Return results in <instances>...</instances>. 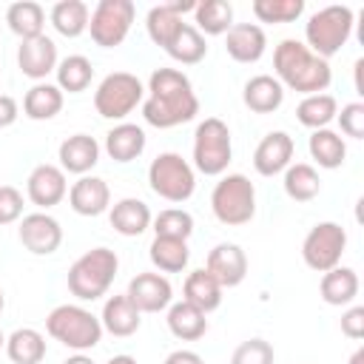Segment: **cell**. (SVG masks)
<instances>
[{
    "instance_id": "1",
    "label": "cell",
    "mask_w": 364,
    "mask_h": 364,
    "mask_svg": "<svg viewBox=\"0 0 364 364\" xmlns=\"http://www.w3.org/2000/svg\"><path fill=\"white\" fill-rule=\"evenodd\" d=\"M199 114V100L188 74L179 68H156L148 80V97L142 100V117L154 128H176Z\"/></svg>"
},
{
    "instance_id": "2",
    "label": "cell",
    "mask_w": 364,
    "mask_h": 364,
    "mask_svg": "<svg viewBox=\"0 0 364 364\" xmlns=\"http://www.w3.org/2000/svg\"><path fill=\"white\" fill-rule=\"evenodd\" d=\"M273 71L282 88L299 91L304 97L310 94H324L327 85L333 82L330 63L316 57L304 43L299 40H282L273 51Z\"/></svg>"
},
{
    "instance_id": "3",
    "label": "cell",
    "mask_w": 364,
    "mask_h": 364,
    "mask_svg": "<svg viewBox=\"0 0 364 364\" xmlns=\"http://www.w3.org/2000/svg\"><path fill=\"white\" fill-rule=\"evenodd\" d=\"M119 259L111 247H91L68 267V290L80 301H97L114 284Z\"/></svg>"
},
{
    "instance_id": "4",
    "label": "cell",
    "mask_w": 364,
    "mask_h": 364,
    "mask_svg": "<svg viewBox=\"0 0 364 364\" xmlns=\"http://www.w3.org/2000/svg\"><path fill=\"white\" fill-rule=\"evenodd\" d=\"M46 333L54 341H60L63 347H68L74 353H85L102 341L105 330L91 310H85L80 304H60L46 316Z\"/></svg>"
},
{
    "instance_id": "5",
    "label": "cell",
    "mask_w": 364,
    "mask_h": 364,
    "mask_svg": "<svg viewBox=\"0 0 364 364\" xmlns=\"http://www.w3.org/2000/svg\"><path fill=\"white\" fill-rule=\"evenodd\" d=\"M353 34V9L350 6H324L304 23V46L321 57L330 60L338 54Z\"/></svg>"
},
{
    "instance_id": "6",
    "label": "cell",
    "mask_w": 364,
    "mask_h": 364,
    "mask_svg": "<svg viewBox=\"0 0 364 364\" xmlns=\"http://www.w3.org/2000/svg\"><path fill=\"white\" fill-rule=\"evenodd\" d=\"M210 210L228 228L247 225L256 216V188H253V182L245 173H225L213 185Z\"/></svg>"
},
{
    "instance_id": "7",
    "label": "cell",
    "mask_w": 364,
    "mask_h": 364,
    "mask_svg": "<svg viewBox=\"0 0 364 364\" xmlns=\"http://www.w3.org/2000/svg\"><path fill=\"white\" fill-rule=\"evenodd\" d=\"M233 159L230 128L219 117H208L193 134V168L205 176H222Z\"/></svg>"
},
{
    "instance_id": "8",
    "label": "cell",
    "mask_w": 364,
    "mask_h": 364,
    "mask_svg": "<svg viewBox=\"0 0 364 364\" xmlns=\"http://www.w3.org/2000/svg\"><path fill=\"white\" fill-rule=\"evenodd\" d=\"M148 185L165 202H188L196 191V173L182 154L165 151L148 165Z\"/></svg>"
},
{
    "instance_id": "9",
    "label": "cell",
    "mask_w": 364,
    "mask_h": 364,
    "mask_svg": "<svg viewBox=\"0 0 364 364\" xmlns=\"http://www.w3.org/2000/svg\"><path fill=\"white\" fill-rule=\"evenodd\" d=\"M142 100H145V85L139 82L136 74L128 71L108 74L94 91V108L105 119H125L136 105H142Z\"/></svg>"
},
{
    "instance_id": "10",
    "label": "cell",
    "mask_w": 364,
    "mask_h": 364,
    "mask_svg": "<svg viewBox=\"0 0 364 364\" xmlns=\"http://www.w3.org/2000/svg\"><path fill=\"white\" fill-rule=\"evenodd\" d=\"M344 250H347V230L338 222L313 225L301 242V259L316 273H327V270L338 267Z\"/></svg>"
},
{
    "instance_id": "11",
    "label": "cell",
    "mask_w": 364,
    "mask_h": 364,
    "mask_svg": "<svg viewBox=\"0 0 364 364\" xmlns=\"http://www.w3.org/2000/svg\"><path fill=\"white\" fill-rule=\"evenodd\" d=\"M134 17H136V6L131 0H100L88 17L91 40L100 48L119 46L131 31Z\"/></svg>"
},
{
    "instance_id": "12",
    "label": "cell",
    "mask_w": 364,
    "mask_h": 364,
    "mask_svg": "<svg viewBox=\"0 0 364 364\" xmlns=\"http://www.w3.org/2000/svg\"><path fill=\"white\" fill-rule=\"evenodd\" d=\"M17 236H20V245L34 253V256H48L54 253L60 245H63V228L54 216L37 210V213H26L20 219V228H17Z\"/></svg>"
},
{
    "instance_id": "13",
    "label": "cell",
    "mask_w": 364,
    "mask_h": 364,
    "mask_svg": "<svg viewBox=\"0 0 364 364\" xmlns=\"http://www.w3.org/2000/svg\"><path fill=\"white\" fill-rule=\"evenodd\" d=\"M125 296L139 313H159L168 310L173 301V287L162 273H136L128 282Z\"/></svg>"
},
{
    "instance_id": "14",
    "label": "cell",
    "mask_w": 364,
    "mask_h": 364,
    "mask_svg": "<svg viewBox=\"0 0 364 364\" xmlns=\"http://www.w3.org/2000/svg\"><path fill=\"white\" fill-rule=\"evenodd\" d=\"M68 193V182H65V171L60 165H51V162H43L37 165L28 179H26V196L37 205V208H54L65 199Z\"/></svg>"
},
{
    "instance_id": "15",
    "label": "cell",
    "mask_w": 364,
    "mask_h": 364,
    "mask_svg": "<svg viewBox=\"0 0 364 364\" xmlns=\"http://www.w3.org/2000/svg\"><path fill=\"white\" fill-rule=\"evenodd\" d=\"M205 270L222 284V290H225V287H236V284H242L245 276H247V256H245V250H242L239 245L222 242V245H216V247L208 253Z\"/></svg>"
},
{
    "instance_id": "16",
    "label": "cell",
    "mask_w": 364,
    "mask_h": 364,
    "mask_svg": "<svg viewBox=\"0 0 364 364\" xmlns=\"http://www.w3.org/2000/svg\"><path fill=\"white\" fill-rule=\"evenodd\" d=\"M57 46L51 37L40 34V37H31V40H20V48H17V65L20 71L28 77V80H37L43 82L54 68H57Z\"/></svg>"
},
{
    "instance_id": "17",
    "label": "cell",
    "mask_w": 364,
    "mask_h": 364,
    "mask_svg": "<svg viewBox=\"0 0 364 364\" xmlns=\"http://www.w3.org/2000/svg\"><path fill=\"white\" fill-rule=\"evenodd\" d=\"M293 151H296V145H293V136L287 131H270V134H264L262 142L253 151V168H256V173H262V176L284 173V168L293 159Z\"/></svg>"
},
{
    "instance_id": "18",
    "label": "cell",
    "mask_w": 364,
    "mask_h": 364,
    "mask_svg": "<svg viewBox=\"0 0 364 364\" xmlns=\"http://www.w3.org/2000/svg\"><path fill=\"white\" fill-rule=\"evenodd\" d=\"M267 48L264 28L256 23H233L225 34V51L236 63H259Z\"/></svg>"
},
{
    "instance_id": "19",
    "label": "cell",
    "mask_w": 364,
    "mask_h": 364,
    "mask_svg": "<svg viewBox=\"0 0 364 364\" xmlns=\"http://www.w3.org/2000/svg\"><path fill=\"white\" fill-rule=\"evenodd\" d=\"M68 205L80 216H100L111 205V191L108 182L100 176H80L68 188Z\"/></svg>"
},
{
    "instance_id": "20",
    "label": "cell",
    "mask_w": 364,
    "mask_h": 364,
    "mask_svg": "<svg viewBox=\"0 0 364 364\" xmlns=\"http://www.w3.org/2000/svg\"><path fill=\"white\" fill-rule=\"evenodd\" d=\"M60 168L65 173H77L85 176L97 162H100V142L88 134H71L60 142Z\"/></svg>"
},
{
    "instance_id": "21",
    "label": "cell",
    "mask_w": 364,
    "mask_h": 364,
    "mask_svg": "<svg viewBox=\"0 0 364 364\" xmlns=\"http://www.w3.org/2000/svg\"><path fill=\"white\" fill-rule=\"evenodd\" d=\"M100 324H102L105 333H111V336H117V338H128V336H134V333L139 330L142 313L131 304V299H128L125 293H119V296L105 299Z\"/></svg>"
},
{
    "instance_id": "22",
    "label": "cell",
    "mask_w": 364,
    "mask_h": 364,
    "mask_svg": "<svg viewBox=\"0 0 364 364\" xmlns=\"http://www.w3.org/2000/svg\"><path fill=\"white\" fill-rule=\"evenodd\" d=\"M242 100L245 105L253 111V114H273L282 108L284 102V88L276 77L270 74H256L245 82V91H242Z\"/></svg>"
},
{
    "instance_id": "23",
    "label": "cell",
    "mask_w": 364,
    "mask_h": 364,
    "mask_svg": "<svg viewBox=\"0 0 364 364\" xmlns=\"http://www.w3.org/2000/svg\"><path fill=\"white\" fill-rule=\"evenodd\" d=\"M108 219H111V228H114L119 236H139V233H145V230L151 228V219H154V216H151V208H148L142 199L125 196V199L114 202Z\"/></svg>"
},
{
    "instance_id": "24",
    "label": "cell",
    "mask_w": 364,
    "mask_h": 364,
    "mask_svg": "<svg viewBox=\"0 0 364 364\" xmlns=\"http://www.w3.org/2000/svg\"><path fill=\"white\" fill-rule=\"evenodd\" d=\"M145 131L134 122H119L105 134V154L114 162H134L145 151Z\"/></svg>"
},
{
    "instance_id": "25",
    "label": "cell",
    "mask_w": 364,
    "mask_h": 364,
    "mask_svg": "<svg viewBox=\"0 0 364 364\" xmlns=\"http://www.w3.org/2000/svg\"><path fill=\"white\" fill-rule=\"evenodd\" d=\"M318 293H321L324 304H330V307L353 304V299L358 296V273L353 267H341L338 264V267L321 273Z\"/></svg>"
},
{
    "instance_id": "26",
    "label": "cell",
    "mask_w": 364,
    "mask_h": 364,
    "mask_svg": "<svg viewBox=\"0 0 364 364\" xmlns=\"http://www.w3.org/2000/svg\"><path fill=\"white\" fill-rule=\"evenodd\" d=\"M182 299H185L188 304L199 307V310L208 316V313H213V310L222 304V284H219L205 267H199V270L188 273V279H185V284H182Z\"/></svg>"
},
{
    "instance_id": "27",
    "label": "cell",
    "mask_w": 364,
    "mask_h": 364,
    "mask_svg": "<svg viewBox=\"0 0 364 364\" xmlns=\"http://www.w3.org/2000/svg\"><path fill=\"white\" fill-rule=\"evenodd\" d=\"M63 111V91L57 82H34L23 97V114L34 122L54 119Z\"/></svg>"
},
{
    "instance_id": "28",
    "label": "cell",
    "mask_w": 364,
    "mask_h": 364,
    "mask_svg": "<svg viewBox=\"0 0 364 364\" xmlns=\"http://www.w3.org/2000/svg\"><path fill=\"white\" fill-rule=\"evenodd\" d=\"M307 151H310V156L316 159V165H318V168H327V171L341 168L344 159H347V142H344V136H341L338 131H333V128H318V131H313L310 139H307Z\"/></svg>"
},
{
    "instance_id": "29",
    "label": "cell",
    "mask_w": 364,
    "mask_h": 364,
    "mask_svg": "<svg viewBox=\"0 0 364 364\" xmlns=\"http://www.w3.org/2000/svg\"><path fill=\"white\" fill-rule=\"evenodd\" d=\"M168 330L179 338V341H196V338H202L205 333H208V318H205V313L199 310V307H193V304H188L185 299L182 301H173L171 307H168Z\"/></svg>"
},
{
    "instance_id": "30",
    "label": "cell",
    "mask_w": 364,
    "mask_h": 364,
    "mask_svg": "<svg viewBox=\"0 0 364 364\" xmlns=\"http://www.w3.org/2000/svg\"><path fill=\"white\" fill-rule=\"evenodd\" d=\"M148 256H151V264H154L159 273H182V270L188 267L191 250H188V242H185V239L154 236V242H151V247H148Z\"/></svg>"
},
{
    "instance_id": "31",
    "label": "cell",
    "mask_w": 364,
    "mask_h": 364,
    "mask_svg": "<svg viewBox=\"0 0 364 364\" xmlns=\"http://www.w3.org/2000/svg\"><path fill=\"white\" fill-rule=\"evenodd\" d=\"M6 355L11 364H40L46 358V336L34 327H20L6 338Z\"/></svg>"
},
{
    "instance_id": "32",
    "label": "cell",
    "mask_w": 364,
    "mask_h": 364,
    "mask_svg": "<svg viewBox=\"0 0 364 364\" xmlns=\"http://www.w3.org/2000/svg\"><path fill=\"white\" fill-rule=\"evenodd\" d=\"M6 23L9 28L20 37V40H31V37H40L43 34V26H46V9L34 0H20V3H11L6 9Z\"/></svg>"
},
{
    "instance_id": "33",
    "label": "cell",
    "mask_w": 364,
    "mask_h": 364,
    "mask_svg": "<svg viewBox=\"0 0 364 364\" xmlns=\"http://www.w3.org/2000/svg\"><path fill=\"white\" fill-rule=\"evenodd\" d=\"M284 193L293 199V202H310L321 193V179H318V171L307 162H290L284 168Z\"/></svg>"
},
{
    "instance_id": "34",
    "label": "cell",
    "mask_w": 364,
    "mask_h": 364,
    "mask_svg": "<svg viewBox=\"0 0 364 364\" xmlns=\"http://www.w3.org/2000/svg\"><path fill=\"white\" fill-rule=\"evenodd\" d=\"M88 17H91V11L82 0H60L48 11V20L57 28V34L71 37V40L80 37L82 31H88Z\"/></svg>"
},
{
    "instance_id": "35",
    "label": "cell",
    "mask_w": 364,
    "mask_h": 364,
    "mask_svg": "<svg viewBox=\"0 0 364 364\" xmlns=\"http://www.w3.org/2000/svg\"><path fill=\"white\" fill-rule=\"evenodd\" d=\"M193 17H196V31L202 34H210V37H219V34H228V28L233 26V6L228 0H202L196 3L193 9Z\"/></svg>"
},
{
    "instance_id": "36",
    "label": "cell",
    "mask_w": 364,
    "mask_h": 364,
    "mask_svg": "<svg viewBox=\"0 0 364 364\" xmlns=\"http://www.w3.org/2000/svg\"><path fill=\"white\" fill-rule=\"evenodd\" d=\"M336 114H338V102L333 94H310L296 105V119L310 131L327 128L336 119Z\"/></svg>"
},
{
    "instance_id": "37",
    "label": "cell",
    "mask_w": 364,
    "mask_h": 364,
    "mask_svg": "<svg viewBox=\"0 0 364 364\" xmlns=\"http://www.w3.org/2000/svg\"><path fill=\"white\" fill-rule=\"evenodd\" d=\"M57 74V88L60 91H68V94H80L91 85V77H94V65L88 57L82 54H68L65 60L57 63L54 68Z\"/></svg>"
},
{
    "instance_id": "38",
    "label": "cell",
    "mask_w": 364,
    "mask_h": 364,
    "mask_svg": "<svg viewBox=\"0 0 364 364\" xmlns=\"http://www.w3.org/2000/svg\"><path fill=\"white\" fill-rule=\"evenodd\" d=\"M165 51H168L171 60H176V63H182V65H196V63L205 60L208 43H205V37H202L191 23H185L182 31L171 40V46H168Z\"/></svg>"
},
{
    "instance_id": "39",
    "label": "cell",
    "mask_w": 364,
    "mask_h": 364,
    "mask_svg": "<svg viewBox=\"0 0 364 364\" xmlns=\"http://www.w3.org/2000/svg\"><path fill=\"white\" fill-rule=\"evenodd\" d=\"M182 26H185V20H182L176 11H171V6H168V3L154 6V9L148 11V17H145L148 37H151L156 46H162V48H168V46H171V40L182 31Z\"/></svg>"
},
{
    "instance_id": "40",
    "label": "cell",
    "mask_w": 364,
    "mask_h": 364,
    "mask_svg": "<svg viewBox=\"0 0 364 364\" xmlns=\"http://www.w3.org/2000/svg\"><path fill=\"white\" fill-rule=\"evenodd\" d=\"M151 225H154V236H168V239H185L188 242V236L193 233V216L182 208L159 210L151 219Z\"/></svg>"
},
{
    "instance_id": "41",
    "label": "cell",
    "mask_w": 364,
    "mask_h": 364,
    "mask_svg": "<svg viewBox=\"0 0 364 364\" xmlns=\"http://www.w3.org/2000/svg\"><path fill=\"white\" fill-rule=\"evenodd\" d=\"M253 14L259 23H293L304 11V0H253Z\"/></svg>"
},
{
    "instance_id": "42",
    "label": "cell",
    "mask_w": 364,
    "mask_h": 364,
    "mask_svg": "<svg viewBox=\"0 0 364 364\" xmlns=\"http://www.w3.org/2000/svg\"><path fill=\"white\" fill-rule=\"evenodd\" d=\"M273 347H270V341H264V338H247V341H242L236 350H233V355H230V364H273Z\"/></svg>"
},
{
    "instance_id": "43",
    "label": "cell",
    "mask_w": 364,
    "mask_h": 364,
    "mask_svg": "<svg viewBox=\"0 0 364 364\" xmlns=\"http://www.w3.org/2000/svg\"><path fill=\"white\" fill-rule=\"evenodd\" d=\"M338 128L350 139H364V102H347L341 105V114H336Z\"/></svg>"
},
{
    "instance_id": "44",
    "label": "cell",
    "mask_w": 364,
    "mask_h": 364,
    "mask_svg": "<svg viewBox=\"0 0 364 364\" xmlns=\"http://www.w3.org/2000/svg\"><path fill=\"white\" fill-rule=\"evenodd\" d=\"M23 219V193L11 185H0V225Z\"/></svg>"
},
{
    "instance_id": "45",
    "label": "cell",
    "mask_w": 364,
    "mask_h": 364,
    "mask_svg": "<svg viewBox=\"0 0 364 364\" xmlns=\"http://www.w3.org/2000/svg\"><path fill=\"white\" fill-rule=\"evenodd\" d=\"M341 333L353 341L364 338V307L361 304H353L344 316H341Z\"/></svg>"
},
{
    "instance_id": "46",
    "label": "cell",
    "mask_w": 364,
    "mask_h": 364,
    "mask_svg": "<svg viewBox=\"0 0 364 364\" xmlns=\"http://www.w3.org/2000/svg\"><path fill=\"white\" fill-rule=\"evenodd\" d=\"M20 117V108H17V100L9 97V94H0V128H9L14 125Z\"/></svg>"
},
{
    "instance_id": "47",
    "label": "cell",
    "mask_w": 364,
    "mask_h": 364,
    "mask_svg": "<svg viewBox=\"0 0 364 364\" xmlns=\"http://www.w3.org/2000/svg\"><path fill=\"white\" fill-rule=\"evenodd\" d=\"M165 364H205V361H202V355L193 353V350H173V353L165 358Z\"/></svg>"
},
{
    "instance_id": "48",
    "label": "cell",
    "mask_w": 364,
    "mask_h": 364,
    "mask_svg": "<svg viewBox=\"0 0 364 364\" xmlns=\"http://www.w3.org/2000/svg\"><path fill=\"white\" fill-rule=\"evenodd\" d=\"M63 364H94V361H91L85 353H77V355H68Z\"/></svg>"
},
{
    "instance_id": "49",
    "label": "cell",
    "mask_w": 364,
    "mask_h": 364,
    "mask_svg": "<svg viewBox=\"0 0 364 364\" xmlns=\"http://www.w3.org/2000/svg\"><path fill=\"white\" fill-rule=\"evenodd\" d=\"M105 364H136V358H134V355H114V358H108Z\"/></svg>"
},
{
    "instance_id": "50",
    "label": "cell",
    "mask_w": 364,
    "mask_h": 364,
    "mask_svg": "<svg viewBox=\"0 0 364 364\" xmlns=\"http://www.w3.org/2000/svg\"><path fill=\"white\" fill-rule=\"evenodd\" d=\"M347 364H364V347H358L353 355H350V361Z\"/></svg>"
},
{
    "instance_id": "51",
    "label": "cell",
    "mask_w": 364,
    "mask_h": 364,
    "mask_svg": "<svg viewBox=\"0 0 364 364\" xmlns=\"http://www.w3.org/2000/svg\"><path fill=\"white\" fill-rule=\"evenodd\" d=\"M3 307H6V296H3V290H0V313H3Z\"/></svg>"
},
{
    "instance_id": "52",
    "label": "cell",
    "mask_w": 364,
    "mask_h": 364,
    "mask_svg": "<svg viewBox=\"0 0 364 364\" xmlns=\"http://www.w3.org/2000/svg\"><path fill=\"white\" fill-rule=\"evenodd\" d=\"M6 347V336H3V330H0V350Z\"/></svg>"
}]
</instances>
